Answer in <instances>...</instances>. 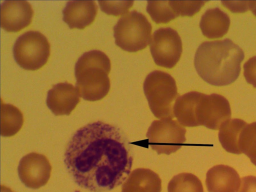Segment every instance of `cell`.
Wrapping results in <instances>:
<instances>
[{"instance_id": "d4e9b609", "label": "cell", "mask_w": 256, "mask_h": 192, "mask_svg": "<svg viewBox=\"0 0 256 192\" xmlns=\"http://www.w3.org/2000/svg\"><path fill=\"white\" fill-rule=\"evenodd\" d=\"M238 192H256V176H248L242 178Z\"/></svg>"}, {"instance_id": "4fadbf2b", "label": "cell", "mask_w": 256, "mask_h": 192, "mask_svg": "<svg viewBox=\"0 0 256 192\" xmlns=\"http://www.w3.org/2000/svg\"><path fill=\"white\" fill-rule=\"evenodd\" d=\"M98 6L94 0L68 1L62 10V20L70 29H84L94 20Z\"/></svg>"}, {"instance_id": "2e32d148", "label": "cell", "mask_w": 256, "mask_h": 192, "mask_svg": "<svg viewBox=\"0 0 256 192\" xmlns=\"http://www.w3.org/2000/svg\"><path fill=\"white\" fill-rule=\"evenodd\" d=\"M230 23L228 14L216 7L205 12L201 18L200 27L202 34L206 38H217L227 33Z\"/></svg>"}, {"instance_id": "7c38bea8", "label": "cell", "mask_w": 256, "mask_h": 192, "mask_svg": "<svg viewBox=\"0 0 256 192\" xmlns=\"http://www.w3.org/2000/svg\"><path fill=\"white\" fill-rule=\"evenodd\" d=\"M80 100L76 88L64 82L55 84L48 90L46 102L54 115H70Z\"/></svg>"}, {"instance_id": "484cf974", "label": "cell", "mask_w": 256, "mask_h": 192, "mask_svg": "<svg viewBox=\"0 0 256 192\" xmlns=\"http://www.w3.org/2000/svg\"><path fill=\"white\" fill-rule=\"evenodd\" d=\"M222 3L224 6L226 7L233 12H244L248 10V1H222Z\"/></svg>"}, {"instance_id": "52a82bcc", "label": "cell", "mask_w": 256, "mask_h": 192, "mask_svg": "<svg viewBox=\"0 0 256 192\" xmlns=\"http://www.w3.org/2000/svg\"><path fill=\"white\" fill-rule=\"evenodd\" d=\"M12 50L17 64L29 70H36L43 66L50 52L48 39L37 31H28L18 36Z\"/></svg>"}, {"instance_id": "6da1fadb", "label": "cell", "mask_w": 256, "mask_h": 192, "mask_svg": "<svg viewBox=\"0 0 256 192\" xmlns=\"http://www.w3.org/2000/svg\"><path fill=\"white\" fill-rule=\"evenodd\" d=\"M133 156L125 134L98 121L80 128L66 147L64 162L74 182L92 192L119 186L130 174Z\"/></svg>"}, {"instance_id": "5bb4252c", "label": "cell", "mask_w": 256, "mask_h": 192, "mask_svg": "<svg viewBox=\"0 0 256 192\" xmlns=\"http://www.w3.org/2000/svg\"><path fill=\"white\" fill-rule=\"evenodd\" d=\"M241 180L232 167L219 164L210 168L206 174L208 192H238Z\"/></svg>"}, {"instance_id": "cb8c5ba5", "label": "cell", "mask_w": 256, "mask_h": 192, "mask_svg": "<svg viewBox=\"0 0 256 192\" xmlns=\"http://www.w3.org/2000/svg\"><path fill=\"white\" fill-rule=\"evenodd\" d=\"M244 70L247 82L256 88V56L250 58L244 64Z\"/></svg>"}, {"instance_id": "603a6c76", "label": "cell", "mask_w": 256, "mask_h": 192, "mask_svg": "<svg viewBox=\"0 0 256 192\" xmlns=\"http://www.w3.org/2000/svg\"><path fill=\"white\" fill-rule=\"evenodd\" d=\"M98 2L104 12L118 16L127 14L134 1H98Z\"/></svg>"}, {"instance_id": "44dd1931", "label": "cell", "mask_w": 256, "mask_h": 192, "mask_svg": "<svg viewBox=\"0 0 256 192\" xmlns=\"http://www.w3.org/2000/svg\"><path fill=\"white\" fill-rule=\"evenodd\" d=\"M146 10L156 24H166L177 18L169 1H148Z\"/></svg>"}, {"instance_id": "83f0119b", "label": "cell", "mask_w": 256, "mask_h": 192, "mask_svg": "<svg viewBox=\"0 0 256 192\" xmlns=\"http://www.w3.org/2000/svg\"><path fill=\"white\" fill-rule=\"evenodd\" d=\"M1 190L2 192H14L10 188L2 185L1 186Z\"/></svg>"}, {"instance_id": "30bf717a", "label": "cell", "mask_w": 256, "mask_h": 192, "mask_svg": "<svg viewBox=\"0 0 256 192\" xmlns=\"http://www.w3.org/2000/svg\"><path fill=\"white\" fill-rule=\"evenodd\" d=\"M52 167L43 154L32 152L20 160L18 174L22 182L27 187L38 189L44 186L50 178Z\"/></svg>"}, {"instance_id": "ac0fdd59", "label": "cell", "mask_w": 256, "mask_h": 192, "mask_svg": "<svg viewBox=\"0 0 256 192\" xmlns=\"http://www.w3.org/2000/svg\"><path fill=\"white\" fill-rule=\"evenodd\" d=\"M23 122V115L19 109L11 104L2 102V136L6 137L14 135L21 129Z\"/></svg>"}, {"instance_id": "7402d4cb", "label": "cell", "mask_w": 256, "mask_h": 192, "mask_svg": "<svg viewBox=\"0 0 256 192\" xmlns=\"http://www.w3.org/2000/svg\"><path fill=\"white\" fill-rule=\"evenodd\" d=\"M206 1H170V5L176 17L192 16L199 12Z\"/></svg>"}, {"instance_id": "ffe728a7", "label": "cell", "mask_w": 256, "mask_h": 192, "mask_svg": "<svg viewBox=\"0 0 256 192\" xmlns=\"http://www.w3.org/2000/svg\"><path fill=\"white\" fill-rule=\"evenodd\" d=\"M242 153L248 156L256 166V122L246 124L242 129L239 140Z\"/></svg>"}, {"instance_id": "8992f818", "label": "cell", "mask_w": 256, "mask_h": 192, "mask_svg": "<svg viewBox=\"0 0 256 192\" xmlns=\"http://www.w3.org/2000/svg\"><path fill=\"white\" fill-rule=\"evenodd\" d=\"M230 116L229 102L224 96L194 92L190 115L191 127L204 126L217 130Z\"/></svg>"}, {"instance_id": "e0dca14e", "label": "cell", "mask_w": 256, "mask_h": 192, "mask_svg": "<svg viewBox=\"0 0 256 192\" xmlns=\"http://www.w3.org/2000/svg\"><path fill=\"white\" fill-rule=\"evenodd\" d=\"M247 124L239 118L229 119L220 128L218 139L223 148L228 152L239 154V140L242 129Z\"/></svg>"}, {"instance_id": "7a4b0ae2", "label": "cell", "mask_w": 256, "mask_h": 192, "mask_svg": "<svg viewBox=\"0 0 256 192\" xmlns=\"http://www.w3.org/2000/svg\"><path fill=\"white\" fill-rule=\"evenodd\" d=\"M244 57L242 49L229 38L206 41L198 47L194 65L199 76L206 82L224 86L238 78Z\"/></svg>"}, {"instance_id": "5b68a950", "label": "cell", "mask_w": 256, "mask_h": 192, "mask_svg": "<svg viewBox=\"0 0 256 192\" xmlns=\"http://www.w3.org/2000/svg\"><path fill=\"white\" fill-rule=\"evenodd\" d=\"M113 30L116 45L126 52L142 50L151 40L150 23L144 14L136 10L122 16Z\"/></svg>"}, {"instance_id": "277c9868", "label": "cell", "mask_w": 256, "mask_h": 192, "mask_svg": "<svg viewBox=\"0 0 256 192\" xmlns=\"http://www.w3.org/2000/svg\"><path fill=\"white\" fill-rule=\"evenodd\" d=\"M143 88L150 110L155 117L172 119L174 117V102L178 95L174 79L164 72L156 70L146 76Z\"/></svg>"}, {"instance_id": "9c48e42d", "label": "cell", "mask_w": 256, "mask_h": 192, "mask_svg": "<svg viewBox=\"0 0 256 192\" xmlns=\"http://www.w3.org/2000/svg\"><path fill=\"white\" fill-rule=\"evenodd\" d=\"M150 51L155 64L171 68L180 59L182 42L178 32L170 28H160L154 32L150 42Z\"/></svg>"}, {"instance_id": "ba28073f", "label": "cell", "mask_w": 256, "mask_h": 192, "mask_svg": "<svg viewBox=\"0 0 256 192\" xmlns=\"http://www.w3.org/2000/svg\"><path fill=\"white\" fill-rule=\"evenodd\" d=\"M186 129L172 118L154 120L146 136L152 148L158 154L169 155L176 152L184 143Z\"/></svg>"}, {"instance_id": "9a60e30c", "label": "cell", "mask_w": 256, "mask_h": 192, "mask_svg": "<svg viewBox=\"0 0 256 192\" xmlns=\"http://www.w3.org/2000/svg\"><path fill=\"white\" fill-rule=\"evenodd\" d=\"M162 180L154 171L144 168L134 170L124 182L121 192H161Z\"/></svg>"}, {"instance_id": "d6986e66", "label": "cell", "mask_w": 256, "mask_h": 192, "mask_svg": "<svg viewBox=\"0 0 256 192\" xmlns=\"http://www.w3.org/2000/svg\"><path fill=\"white\" fill-rule=\"evenodd\" d=\"M168 192H204L202 183L194 174L188 172L174 176L168 186Z\"/></svg>"}, {"instance_id": "3957f363", "label": "cell", "mask_w": 256, "mask_h": 192, "mask_svg": "<svg viewBox=\"0 0 256 192\" xmlns=\"http://www.w3.org/2000/svg\"><path fill=\"white\" fill-rule=\"evenodd\" d=\"M110 58L102 52L92 50L82 54L74 68L76 88L84 100L96 101L105 97L110 89L108 74Z\"/></svg>"}, {"instance_id": "8fae6325", "label": "cell", "mask_w": 256, "mask_h": 192, "mask_svg": "<svg viewBox=\"0 0 256 192\" xmlns=\"http://www.w3.org/2000/svg\"><path fill=\"white\" fill-rule=\"evenodd\" d=\"M34 10L26 0H6L0 6V23L8 32H18L28 26L32 20Z\"/></svg>"}, {"instance_id": "4316f807", "label": "cell", "mask_w": 256, "mask_h": 192, "mask_svg": "<svg viewBox=\"0 0 256 192\" xmlns=\"http://www.w3.org/2000/svg\"><path fill=\"white\" fill-rule=\"evenodd\" d=\"M248 8L256 16V1H248Z\"/></svg>"}]
</instances>
